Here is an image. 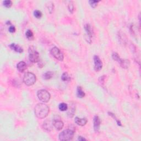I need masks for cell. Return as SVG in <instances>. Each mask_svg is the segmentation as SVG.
Instances as JSON below:
<instances>
[{"label":"cell","instance_id":"17","mask_svg":"<svg viewBox=\"0 0 141 141\" xmlns=\"http://www.w3.org/2000/svg\"><path fill=\"white\" fill-rule=\"evenodd\" d=\"M53 76V72L49 71V72H46L44 74L43 78H44V79H45V80H49V79H50L51 78H52Z\"/></svg>","mask_w":141,"mask_h":141},{"label":"cell","instance_id":"31","mask_svg":"<svg viewBox=\"0 0 141 141\" xmlns=\"http://www.w3.org/2000/svg\"><path fill=\"white\" fill-rule=\"evenodd\" d=\"M78 140L79 141H86L87 140L85 138H83V137H82V136H79L78 138Z\"/></svg>","mask_w":141,"mask_h":141},{"label":"cell","instance_id":"24","mask_svg":"<svg viewBox=\"0 0 141 141\" xmlns=\"http://www.w3.org/2000/svg\"><path fill=\"white\" fill-rule=\"evenodd\" d=\"M3 4L7 8H10L12 5V2L10 0H6L3 2Z\"/></svg>","mask_w":141,"mask_h":141},{"label":"cell","instance_id":"13","mask_svg":"<svg viewBox=\"0 0 141 141\" xmlns=\"http://www.w3.org/2000/svg\"><path fill=\"white\" fill-rule=\"evenodd\" d=\"M118 62L120 63L121 67H122L123 68L125 69L128 68L130 65V61L128 60H123L121 58L120 60Z\"/></svg>","mask_w":141,"mask_h":141},{"label":"cell","instance_id":"16","mask_svg":"<svg viewBox=\"0 0 141 141\" xmlns=\"http://www.w3.org/2000/svg\"><path fill=\"white\" fill-rule=\"evenodd\" d=\"M77 95L79 98H83L85 97V93L82 90V88L81 87H78L77 91Z\"/></svg>","mask_w":141,"mask_h":141},{"label":"cell","instance_id":"2","mask_svg":"<svg viewBox=\"0 0 141 141\" xmlns=\"http://www.w3.org/2000/svg\"><path fill=\"white\" fill-rule=\"evenodd\" d=\"M73 136L74 131L72 130L67 129L60 133L59 140L60 141H70L72 140Z\"/></svg>","mask_w":141,"mask_h":141},{"label":"cell","instance_id":"30","mask_svg":"<svg viewBox=\"0 0 141 141\" xmlns=\"http://www.w3.org/2000/svg\"><path fill=\"white\" fill-rule=\"evenodd\" d=\"M104 78H105V76H103V77H101L99 78L100 82L101 84H103L104 83V81H105Z\"/></svg>","mask_w":141,"mask_h":141},{"label":"cell","instance_id":"20","mask_svg":"<svg viewBox=\"0 0 141 141\" xmlns=\"http://www.w3.org/2000/svg\"><path fill=\"white\" fill-rule=\"evenodd\" d=\"M58 108H59L60 111H66V110L68 109V106L66 103H61V104L59 105V106H58Z\"/></svg>","mask_w":141,"mask_h":141},{"label":"cell","instance_id":"29","mask_svg":"<svg viewBox=\"0 0 141 141\" xmlns=\"http://www.w3.org/2000/svg\"><path fill=\"white\" fill-rule=\"evenodd\" d=\"M16 31V28L14 26H10V28H9V31L10 33H15Z\"/></svg>","mask_w":141,"mask_h":141},{"label":"cell","instance_id":"12","mask_svg":"<svg viewBox=\"0 0 141 141\" xmlns=\"http://www.w3.org/2000/svg\"><path fill=\"white\" fill-rule=\"evenodd\" d=\"M27 66L25 62L21 61L19 62L17 65V68L18 71L20 72H23L26 69Z\"/></svg>","mask_w":141,"mask_h":141},{"label":"cell","instance_id":"11","mask_svg":"<svg viewBox=\"0 0 141 141\" xmlns=\"http://www.w3.org/2000/svg\"><path fill=\"white\" fill-rule=\"evenodd\" d=\"M75 122L78 125L83 126L86 125L87 123V119L86 118H79L78 117H76L74 120Z\"/></svg>","mask_w":141,"mask_h":141},{"label":"cell","instance_id":"7","mask_svg":"<svg viewBox=\"0 0 141 141\" xmlns=\"http://www.w3.org/2000/svg\"><path fill=\"white\" fill-rule=\"evenodd\" d=\"M84 29L86 31L87 35L85 37V40L87 41V42L89 43H91L92 42V37H93V31L91 28V26L89 24H86L84 26Z\"/></svg>","mask_w":141,"mask_h":141},{"label":"cell","instance_id":"4","mask_svg":"<svg viewBox=\"0 0 141 141\" xmlns=\"http://www.w3.org/2000/svg\"><path fill=\"white\" fill-rule=\"evenodd\" d=\"M29 60L33 63L39 61V54L34 46H30L29 49Z\"/></svg>","mask_w":141,"mask_h":141},{"label":"cell","instance_id":"3","mask_svg":"<svg viewBox=\"0 0 141 141\" xmlns=\"http://www.w3.org/2000/svg\"><path fill=\"white\" fill-rule=\"evenodd\" d=\"M36 76L31 72L26 73L23 77V82L28 86L33 85L36 82Z\"/></svg>","mask_w":141,"mask_h":141},{"label":"cell","instance_id":"8","mask_svg":"<svg viewBox=\"0 0 141 141\" xmlns=\"http://www.w3.org/2000/svg\"><path fill=\"white\" fill-rule=\"evenodd\" d=\"M94 69L96 71H100L103 67V63L99 56H95L94 57Z\"/></svg>","mask_w":141,"mask_h":141},{"label":"cell","instance_id":"9","mask_svg":"<svg viewBox=\"0 0 141 141\" xmlns=\"http://www.w3.org/2000/svg\"><path fill=\"white\" fill-rule=\"evenodd\" d=\"M53 126L56 128V129L58 131H60L63 128L64 126V124L60 119H55L52 121Z\"/></svg>","mask_w":141,"mask_h":141},{"label":"cell","instance_id":"14","mask_svg":"<svg viewBox=\"0 0 141 141\" xmlns=\"http://www.w3.org/2000/svg\"><path fill=\"white\" fill-rule=\"evenodd\" d=\"M52 123H51L50 121H46L44 122L43 128L46 131H50L52 129Z\"/></svg>","mask_w":141,"mask_h":141},{"label":"cell","instance_id":"15","mask_svg":"<svg viewBox=\"0 0 141 141\" xmlns=\"http://www.w3.org/2000/svg\"><path fill=\"white\" fill-rule=\"evenodd\" d=\"M10 47L11 48L12 50H13L14 51H15L16 52H18V53H22L23 51V50L20 46L18 45L13 43L10 45Z\"/></svg>","mask_w":141,"mask_h":141},{"label":"cell","instance_id":"21","mask_svg":"<svg viewBox=\"0 0 141 141\" xmlns=\"http://www.w3.org/2000/svg\"><path fill=\"white\" fill-rule=\"evenodd\" d=\"M26 37H27L28 39H29V40H31V39H33V37H34L33 33L32 32L31 30H28L26 32Z\"/></svg>","mask_w":141,"mask_h":141},{"label":"cell","instance_id":"26","mask_svg":"<svg viewBox=\"0 0 141 141\" xmlns=\"http://www.w3.org/2000/svg\"><path fill=\"white\" fill-rule=\"evenodd\" d=\"M112 57L113 59L116 61L119 62L121 58L120 57V56L118 55V53L116 52H114L112 55Z\"/></svg>","mask_w":141,"mask_h":141},{"label":"cell","instance_id":"28","mask_svg":"<svg viewBox=\"0 0 141 141\" xmlns=\"http://www.w3.org/2000/svg\"><path fill=\"white\" fill-rule=\"evenodd\" d=\"M109 115L111 116L112 117H113L116 120V122H117V125H118L119 126H122V124H121V123L120 121V120H119L117 119L116 118V117L115 115H114V114H113L112 113H111V112H109Z\"/></svg>","mask_w":141,"mask_h":141},{"label":"cell","instance_id":"6","mask_svg":"<svg viewBox=\"0 0 141 141\" xmlns=\"http://www.w3.org/2000/svg\"><path fill=\"white\" fill-rule=\"evenodd\" d=\"M51 53L55 58L59 61H63L64 56L63 53L57 47H53L51 50Z\"/></svg>","mask_w":141,"mask_h":141},{"label":"cell","instance_id":"22","mask_svg":"<svg viewBox=\"0 0 141 141\" xmlns=\"http://www.w3.org/2000/svg\"><path fill=\"white\" fill-rule=\"evenodd\" d=\"M46 6H47L48 10H49L50 13H52V12L53 11V8H54V6H53V3L50 2L48 3L47 5H46Z\"/></svg>","mask_w":141,"mask_h":141},{"label":"cell","instance_id":"19","mask_svg":"<svg viewBox=\"0 0 141 141\" xmlns=\"http://www.w3.org/2000/svg\"><path fill=\"white\" fill-rule=\"evenodd\" d=\"M75 112V107L74 105L70 106V108L69 109L68 111V116L70 117H72L74 116Z\"/></svg>","mask_w":141,"mask_h":141},{"label":"cell","instance_id":"5","mask_svg":"<svg viewBox=\"0 0 141 141\" xmlns=\"http://www.w3.org/2000/svg\"><path fill=\"white\" fill-rule=\"evenodd\" d=\"M38 99L43 103H47L50 100L51 98L50 94L45 89H42L39 90L37 94Z\"/></svg>","mask_w":141,"mask_h":141},{"label":"cell","instance_id":"1","mask_svg":"<svg viewBox=\"0 0 141 141\" xmlns=\"http://www.w3.org/2000/svg\"><path fill=\"white\" fill-rule=\"evenodd\" d=\"M35 114L37 118L42 119L47 116L49 113V108L44 103H39L35 107Z\"/></svg>","mask_w":141,"mask_h":141},{"label":"cell","instance_id":"18","mask_svg":"<svg viewBox=\"0 0 141 141\" xmlns=\"http://www.w3.org/2000/svg\"><path fill=\"white\" fill-rule=\"evenodd\" d=\"M61 79L63 81H69L71 80V77L67 72H65L62 74L61 76Z\"/></svg>","mask_w":141,"mask_h":141},{"label":"cell","instance_id":"25","mask_svg":"<svg viewBox=\"0 0 141 141\" xmlns=\"http://www.w3.org/2000/svg\"><path fill=\"white\" fill-rule=\"evenodd\" d=\"M99 2V1H94V0H91V1H89V3L90 4V6L93 8H95L97 6L98 3Z\"/></svg>","mask_w":141,"mask_h":141},{"label":"cell","instance_id":"23","mask_svg":"<svg viewBox=\"0 0 141 141\" xmlns=\"http://www.w3.org/2000/svg\"><path fill=\"white\" fill-rule=\"evenodd\" d=\"M68 10L71 13H73L74 12V5L72 1H69L68 3Z\"/></svg>","mask_w":141,"mask_h":141},{"label":"cell","instance_id":"27","mask_svg":"<svg viewBox=\"0 0 141 141\" xmlns=\"http://www.w3.org/2000/svg\"><path fill=\"white\" fill-rule=\"evenodd\" d=\"M34 15L37 18H40L41 17H42V13L41 12L40 10H35L34 12Z\"/></svg>","mask_w":141,"mask_h":141},{"label":"cell","instance_id":"10","mask_svg":"<svg viewBox=\"0 0 141 141\" xmlns=\"http://www.w3.org/2000/svg\"><path fill=\"white\" fill-rule=\"evenodd\" d=\"M94 122V130L95 132H98L100 130V120L99 116H95L93 120Z\"/></svg>","mask_w":141,"mask_h":141}]
</instances>
